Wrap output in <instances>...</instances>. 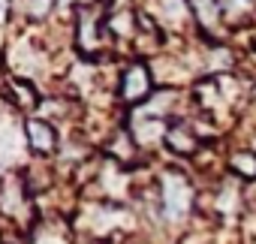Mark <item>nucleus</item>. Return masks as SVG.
<instances>
[{"label": "nucleus", "instance_id": "5", "mask_svg": "<svg viewBox=\"0 0 256 244\" xmlns=\"http://www.w3.org/2000/svg\"><path fill=\"white\" fill-rule=\"evenodd\" d=\"M133 133V139H136V145L142 148H151V145H163V139H166V130H169V120H163V118H142V114H136L133 118V124L126 127Z\"/></svg>", "mask_w": 256, "mask_h": 244}, {"label": "nucleus", "instance_id": "11", "mask_svg": "<svg viewBox=\"0 0 256 244\" xmlns=\"http://www.w3.org/2000/svg\"><path fill=\"white\" fill-rule=\"evenodd\" d=\"M36 244H60V241H58V238H54V235H48V238H40V241H36Z\"/></svg>", "mask_w": 256, "mask_h": 244}, {"label": "nucleus", "instance_id": "4", "mask_svg": "<svg viewBox=\"0 0 256 244\" xmlns=\"http://www.w3.org/2000/svg\"><path fill=\"white\" fill-rule=\"evenodd\" d=\"M160 28H172V30H181L187 24H196L193 22V10H190V0H145L142 6Z\"/></svg>", "mask_w": 256, "mask_h": 244}, {"label": "nucleus", "instance_id": "10", "mask_svg": "<svg viewBox=\"0 0 256 244\" xmlns=\"http://www.w3.org/2000/svg\"><path fill=\"white\" fill-rule=\"evenodd\" d=\"M60 0H24V12L34 18V22H48L52 12L58 10Z\"/></svg>", "mask_w": 256, "mask_h": 244}, {"label": "nucleus", "instance_id": "1", "mask_svg": "<svg viewBox=\"0 0 256 244\" xmlns=\"http://www.w3.org/2000/svg\"><path fill=\"white\" fill-rule=\"evenodd\" d=\"M157 90V76H154V66L145 64V60H130L120 76H118V88H114V96L120 106L133 108L139 102H148Z\"/></svg>", "mask_w": 256, "mask_h": 244}, {"label": "nucleus", "instance_id": "6", "mask_svg": "<svg viewBox=\"0 0 256 244\" xmlns=\"http://www.w3.org/2000/svg\"><path fill=\"white\" fill-rule=\"evenodd\" d=\"M163 145H166L169 154H175V157H193L196 148H199V139H196V133H193L187 124H169Z\"/></svg>", "mask_w": 256, "mask_h": 244}, {"label": "nucleus", "instance_id": "9", "mask_svg": "<svg viewBox=\"0 0 256 244\" xmlns=\"http://www.w3.org/2000/svg\"><path fill=\"white\" fill-rule=\"evenodd\" d=\"M229 172L238 181H256V151L253 148H235L229 154Z\"/></svg>", "mask_w": 256, "mask_h": 244}, {"label": "nucleus", "instance_id": "8", "mask_svg": "<svg viewBox=\"0 0 256 244\" xmlns=\"http://www.w3.org/2000/svg\"><path fill=\"white\" fill-rule=\"evenodd\" d=\"M190 10H193V22L202 34H214L223 22V10L217 0H190Z\"/></svg>", "mask_w": 256, "mask_h": 244}, {"label": "nucleus", "instance_id": "7", "mask_svg": "<svg viewBox=\"0 0 256 244\" xmlns=\"http://www.w3.org/2000/svg\"><path fill=\"white\" fill-rule=\"evenodd\" d=\"M6 102L22 108V112H34V108H40V94H36L34 82L10 76V82H6Z\"/></svg>", "mask_w": 256, "mask_h": 244}, {"label": "nucleus", "instance_id": "3", "mask_svg": "<svg viewBox=\"0 0 256 244\" xmlns=\"http://www.w3.org/2000/svg\"><path fill=\"white\" fill-rule=\"evenodd\" d=\"M22 130L28 139V151L34 157H52L60 145V133L54 127V120H48V118H24Z\"/></svg>", "mask_w": 256, "mask_h": 244}, {"label": "nucleus", "instance_id": "2", "mask_svg": "<svg viewBox=\"0 0 256 244\" xmlns=\"http://www.w3.org/2000/svg\"><path fill=\"white\" fill-rule=\"evenodd\" d=\"M193 199H196V190L184 172L166 169L160 175V208L166 220H184L193 211Z\"/></svg>", "mask_w": 256, "mask_h": 244}]
</instances>
